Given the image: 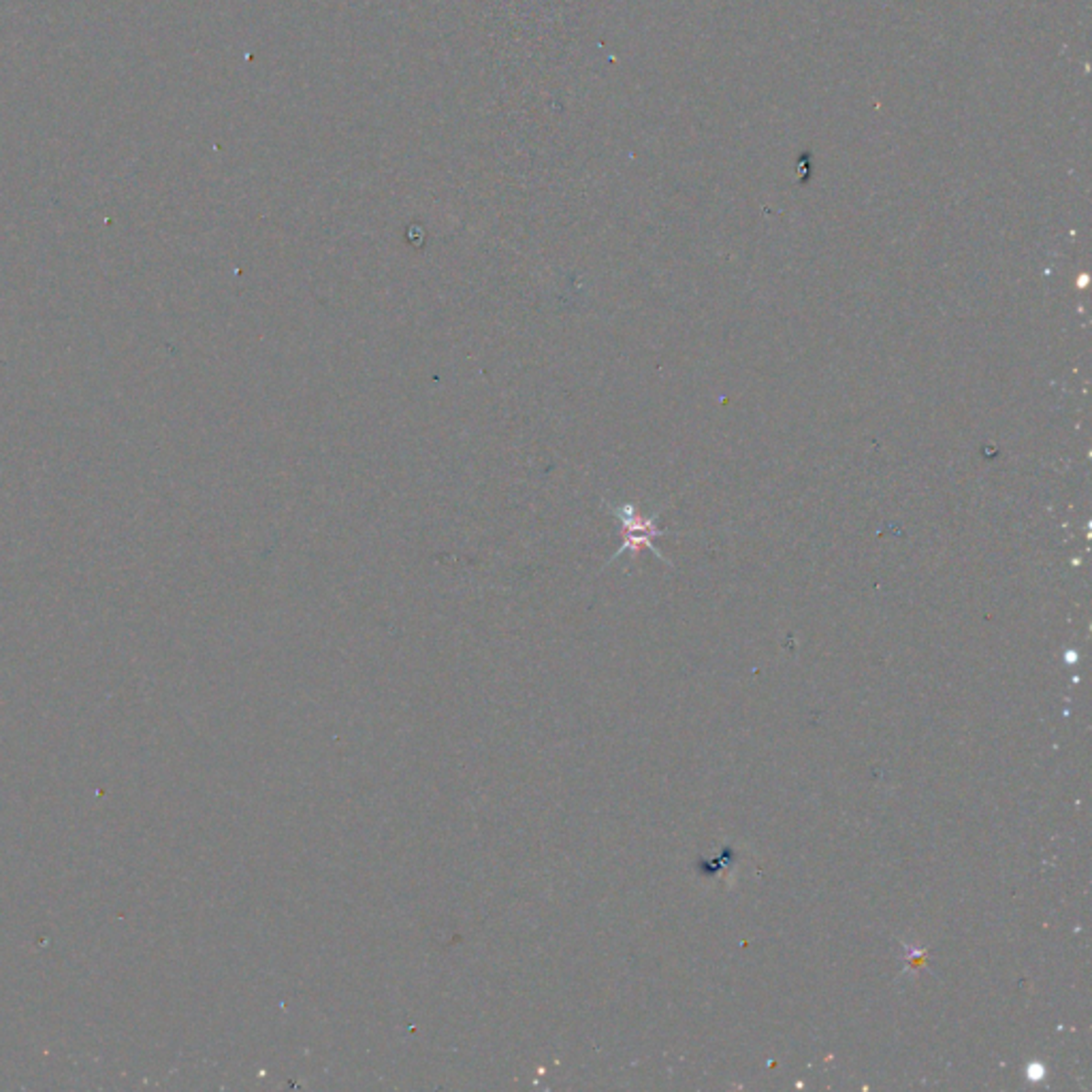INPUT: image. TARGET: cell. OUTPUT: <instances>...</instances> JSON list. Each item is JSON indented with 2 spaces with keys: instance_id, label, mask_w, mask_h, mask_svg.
Listing matches in <instances>:
<instances>
[{
  "instance_id": "obj_1",
  "label": "cell",
  "mask_w": 1092,
  "mask_h": 1092,
  "mask_svg": "<svg viewBox=\"0 0 1092 1092\" xmlns=\"http://www.w3.org/2000/svg\"><path fill=\"white\" fill-rule=\"evenodd\" d=\"M608 510L613 512V517L621 523V536H623V544L619 546V551L615 552L613 559H610L608 563H613L615 559H619L623 552H632V557H636V552H640L642 549H649L655 557L661 559V562L671 563L664 555H661V551L658 549V546L653 544L655 538L671 534L668 530L658 528V523H655L658 515L642 517L640 512L636 510L634 504H619V506L608 504Z\"/></svg>"
}]
</instances>
